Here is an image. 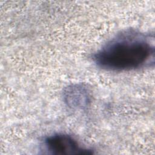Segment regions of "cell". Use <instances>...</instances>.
<instances>
[{
  "mask_svg": "<svg viewBox=\"0 0 155 155\" xmlns=\"http://www.w3.org/2000/svg\"><path fill=\"white\" fill-rule=\"evenodd\" d=\"M45 149L50 154L59 155L89 154L90 150L82 147L71 136L65 134H54L44 141Z\"/></svg>",
  "mask_w": 155,
  "mask_h": 155,
  "instance_id": "cell-2",
  "label": "cell"
},
{
  "mask_svg": "<svg viewBox=\"0 0 155 155\" xmlns=\"http://www.w3.org/2000/svg\"><path fill=\"white\" fill-rule=\"evenodd\" d=\"M153 38L137 33L122 34L93 56L97 66L112 71H129L154 62Z\"/></svg>",
  "mask_w": 155,
  "mask_h": 155,
  "instance_id": "cell-1",
  "label": "cell"
},
{
  "mask_svg": "<svg viewBox=\"0 0 155 155\" xmlns=\"http://www.w3.org/2000/svg\"><path fill=\"white\" fill-rule=\"evenodd\" d=\"M63 96L66 105L72 110H84L91 102L90 90L82 84L68 86L64 90Z\"/></svg>",
  "mask_w": 155,
  "mask_h": 155,
  "instance_id": "cell-3",
  "label": "cell"
}]
</instances>
